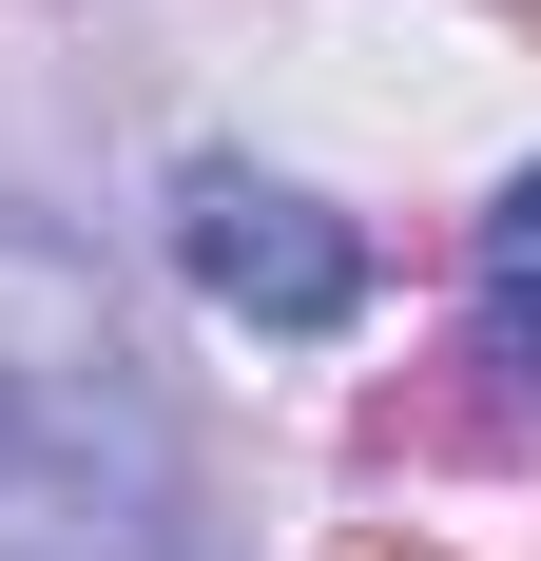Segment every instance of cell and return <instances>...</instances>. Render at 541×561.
<instances>
[{"label":"cell","instance_id":"cell-1","mask_svg":"<svg viewBox=\"0 0 541 561\" xmlns=\"http://www.w3.org/2000/svg\"><path fill=\"white\" fill-rule=\"evenodd\" d=\"M0 561H174V446L58 232H0Z\"/></svg>","mask_w":541,"mask_h":561},{"label":"cell","instance_id":"cell-2","mask_svg":"<svg viewBox=\"0 0 541 561\" xmlns=\"http://www.w3.org/2000/svg\"><path fill=\"white\" fill-rule=\"evenodd\" d=\"M174 272L214 290L232 330L329 348L348 310H368V232L329 214V194H290V174H252V156H194L174 174Z\"/></svg>","mask_w":541,"mask_h":561},{"label":"cell","instance_id":"cell-3","mask_svg":"<svg viewBox=\"0 0 541 561\" xmlns=\"http://www.w3.org/2000/svg\"><path fill=\"white\" fill-rule=\"evenodd\" d=\"M484 272H541V174H503V214H484Z\"/></svg>","mask_w":541,"mask_h":561}]
</instances>
